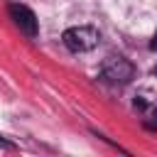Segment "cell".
Wrapping results in <instances>:
<instances>
[{
	"instance_id": "6da1fadb",
	"label": "cell",
	"mask_w": 157,
	"mask_h": 157,
	"mask_svg": "<svg viewBox=\"0 0 157 157\" xmlns=\"http://www.w3.org/2000/svg\"><path fill=\"white\" fill-rule=\"evenodd\" d=\"M61 39H64L66 49L81 54V52H91V49H96L98 42H101V34H98V29L91 27V25H78V27H69V29L64 32Z\"/></svg>"
},
{
	"instance_id": "7a4b0ae2",
	"label": "cell",
	"mask_w": 157,
	"mask_h": 157,
	"mask_svg": "<svg viewBox=\"0 0 157 157\" xmlns=\"http://www.w3.org/2000/svg\"><path fill=\"white\" fill-rule=\"evenodd\" d=\"M101 76L108 83H128L135 76V66L125 56H108L101 66Z\"/></svg>"
},
{
	"instance_id": "3957f363",
	"label": "cell",
	"mask_w": 157,
	"mask_h": 157,
	"mask_svg": "<svg viewBox=\"0 0 157 157\" xmlns=\"http://www.w3.org/2000/svg\"><path fill=\"white\" fill-rule=\"evenodd\" d=\"M10 17H12V22L20 27L22 34H27L29 39L37 37V32H39V22H37L34 12H32L27 5H10Z\"/></svg>"
},
{
	"instance_id": "277c9868",
	"label": "cell",
	"mask_w": 157,
	"mask_h": 157,
	"mask_svg": "<svg viewBox=\"0 0 157 157\" xmlns=\"http://www.w3.org/2000/svg\"><path fill=\"white\" fill-rule=\"evenodd\" d=\"M132 105H135V110H137L147 123H157V91H152V88L137 91Z\"/></svg>"
},
{
	"instance_id": "5b68a950",
	"label": "cell",
	"mask_w": 157,
	"mask_h": 157,
	"mask_svg": "<svg viewBox=\"0 0 157 157\" xmlns=\"http://www.w3.org/2000/svg\"><path fill=\"white\" fill-rule=\"evenodd\" d=\"M152 49H157V32H155V37H152V44H150Z\"/></svg>"
},
{
	"instance_id": "8992f818",
	"label": "cell",
	"mask_w": 157,
	"mask_h": 157,
	"mask_svg": "<svg viewBox=\"0 0 157 157\" xmlns=\"http://www.w3.org/2000/svg\"><path fill=\"white\" fill-rule=\"evenodd\" d=\"M155 74H157V69H155Z\"/></svg>"
}]
</instances>
